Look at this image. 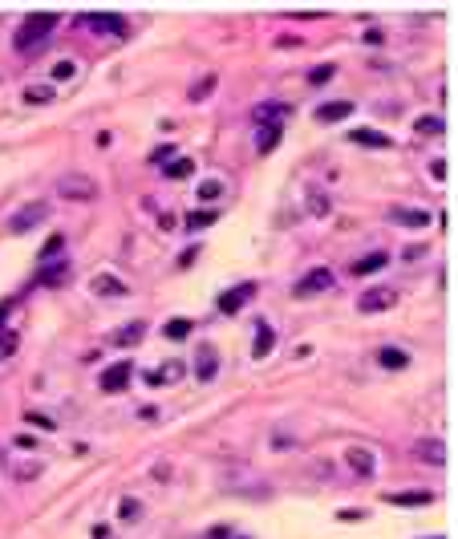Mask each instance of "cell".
<instances>
[{"mask_svg":"<svg viewBox=\"0 0 458 539\" xmlns=\"http://www.w3.org/2000/svg\"><path fill=\"white\" fill-rule=\"evenodd\" d=\"M57 29V12H37V16H29L25 25H21V33L12 37V45L21 49V53H29V49L45 45V37Z\"/></svg>","mask_w":458,"mask_h":539,"instance_id":"cell-1","label":"cell"},{"mask_svg":"<svg viewBox=\"0 0 458 539\" xmlns=\"http://www.w3.org/2000/svg\"><path fill=\"white\" fill-rule=\"evenodd\" d=\"M57 191H61L65 199L86 203V199H93V195H97V182H93L90 175H82V171H69V175H61V179H57Z\"/></svg>","mask_w":458,"mask_h":539,"instance_id":"cell-2","label":"cell"},{"mask_svg":"<svg viewBox=\"0 0 458 539\" xmlns=\"http://www.w3.org/2000/svg\"><path fill=\"white\" fill-rule=\"evenodd\" d=\"M45 215H49V203H41V199H37V203H25V207L8 219V231H12V235H25V231H33V227L41 224Z\"/></svg>","mask_w":458,"mask_h":539,"instance_id":"cell-3","label":"cell"},{"mask_svg":"<svg viewBox=\"0 0 458 539\" xmlns=\"http://www.w3.org/2000/svg\"><path fill=\"white\" fill-rule=\"evenodd\" d=\"M398 304V292L394 288H369L357 296V313H385V309H394Z\"/></svg>","mask_w":458,"mask_h":539,"instance_id":"cell-4","label":"cell"},{"mask_svg":"<svg viewBox=\"0 0 458 539\" xmlns=\"http://www.w3.org/2000/svg\"><path fill=\"white\" fill-rule=\"evenodd\" d=\"M130 377H134V365H130V357L114 361V365L101 373V390H106V394H118V390H126V385H130Z\"/></svg>","mask_w":458,"mask_h":539,"instance_id":"cell-5","label":"cell"},{"mask_svg":"<svg viewBox=\"0 0 458 539\" xmlns=\"http://www.w3.org/2000/svg\"><path fill=\"white\" fill-rule=\"evenodd\" d=\"M86 25H90L93 33H106V37H126L130 29H126V21L118 16V12H90L86 16Z\"/></svg>","mask_w":458,"mask_h":539,"instance_id":"cell-6","label":"cell"},{"mask_svg":"<svg viewBox=\"0 0 458 539\" xmlns=\"http://www.w3.org/2000/svg\"><path fill=\"white\" fill-rule=\"evenodd\" d=\"M345 462H349V470H353L357 479H373V475H377V454L369 446H353L345 454Z\"/></svg>","mask_w":458,"mask_h":539,"instance_id":"cell-7","label":"cell"},{"mask_svg":"<svg viewBox=\"0 0 458 539\" xmlns=\"http://www.w3.org/2000/svg\"><path fill=\"white\" fill-rule=\"evenodd\" d=\"M183 377H186V365L179 357L162 361L158 369H150V373H146V381H150V385H175V381H183Z\"/></svg>","mask_w":458,"mask_h":539,"instance_id":"cell-8","label":"cell"},{"mask_svg":"<svg viewBox=\"0 0 458 539\" xmlns=\"http://www.w3.org/2000/svg\"><path fill=\"white\" fill-rule=\"evenodd\" d=\"M65 280H69V260H45L41 272L33 276V284H41V288H57Z\"/></svg>","mask_w":458,"mask_h":539,"instance_id":"cell-9","label":"cell"},{"mask_svg":"<svg viewBox=\"0 0 458 539\" xmlns=\"http://www.w3.org/2000/svg\"><path fill=\"white\" fill-rule=\"evenodd\" d=\"M324 288H333V272H328V268H313L300 284H296V296H317V292H324Z\"/></svg>","mask_w":458,"mask_h":539,"instance_id":"cell-10","label":"cell"},{"mask_svg":"<svg viewBox=\"0 0 458 539\" xmlns=\"http://www.w3.org/2000/svg\"><path fill=\"white\" fill-rule=\"evenodd\" d=\"M252 296H256V284L248 280V284H239V288H231V292H224V296H219V313H239Z\"/></svg>","mask_w":458,"mask_h":539,"instance_id":"cell-11","label":"cell"},{"mask_svg":"<svg viewBox=\"0 0 458 539\" xmlns=\"http://www.w3.org/2000/svg\"><path fill=\"white\" fill-rule=\"evenodd\" d=\"M288 114H292L288 101H264V106H256V122H260V126H280Z\"/></svg>","mask_w":458,"mask_h":539,"instance_id":"cell-12","label":"cell"},{"mask_svg":"<svg viewBox=\"0 0 458 539\" xmlns=\"http://www.w3.org/2000/svg\"><path fill=\"white\" fill-rule=\"evenodd\" d=\"M349 142H357V146H369V150H389L394 142L389 134H381V130H369V126H357V130H349Z\"/></svg>","mask_w":458,"mask_h":539,"instance_id":"cell-13","label":"cell"},{"mask_svg":"<svg viewBox=\"0 0 458 539\" xmlns=\"http://www.w3.org/2000/svg\"><path fill=\"white\" fill-rule=\"evenodd\" d=\"M90 288L97 292V296H126V292H130V288H126V284H122L118 276H110V272H97Z\"/></svg>","mask_w":458,"mask_h":539,"instance_id":"cell-14","label":"cell"},{"mask_svg":"<svg viewBox=\"0 0 458 539\" xmlns=\"http://www.w3.org/2000/svg\"><path fill=\"white\" fill-rule=\"evenodd\" d=\"M272 345H276L272 324H268V320H260V328H256V341H252V357H256V361H264L268 353H272Z\"/></svg>","mask_w":458,"mask_h":539,"instance_id":"cell-15","label":"cell"},{"mask_svg":"<svg viewBox=\"0 0 458 539\" xmlns=\"http://www.w3.org/2000/svg\"><path fill=\"white\" fill-rule=\"evenodd\" d=\"M349 114H353V101H328V106L317 110V122H324V126L328 122H345Z\"/></svg>","mask_w":458,"mask_h":539,"instance_id":"cell-16","label":"cell"},{"mask_svg":"<svg viewBox=\"0 0 458 539\" xmlns=\"http://www.w3.org/2000/svg\"><path fill=\"white\" fill-rule=\"evenodd\" d=\"M389 219H394V224H402V227H426V224H430V215H426V211H418V207H394V211H389Z\"/></svg>","mask_w":458,"mask_h":539,"instance_id":"cell-17","label":"cell"},{"mask_svg":"<svg viewBox=\"0 0 458 539\" xmlns=\"http://www.w3.org/2000/svg\"><path fill=\"white\" fill-rule=\"evenodd\" d=\"M385 264H389L385 252H369L365 260H353V276H373V272H381Z\"/></svg>","mask_w":458,"mask_h":539,"instance_id":"cell-18","label":"cell"},{"mask_svg":"<svg viewBox=\"0 0 458 539\" xmlns=\"http://www.w3.org/2000/svg\"><path fill=\"white\" fill-rule=\"evenodd\" d=\"M142 337H146V320H130L126 328H118V333H114V345H122V349H126V345H138Z\"/></svg>","mask_w":458,"mask_h":539,"instance_id":"cell-19","label":"cell"},{"mask_svg":"<svg viewBox=\"0 0 458 539\" xmlns=\"http://www.w3.org/2000/svg\"><path fill=\"white\" fill-rule=\"evenodd\" d=\"M418 458H426L430 466H442L446 462V446L438 438H426V442H418Z\"/></svg>","mask_w":458,"mask_h":539,"instance_id":"cell-20","label":"cell"},{"mask_svg":"<svg viewBox=\"0 0 458 539\" xmlns=\"http://www.w3.org/2000/svg\"><path fill=\"white\" fill-rule=\"evenodd\" d=\"M377 365H385V369H406V365H410V353L398 349V345H385V349L377 353Z\"/></svg>","mask_w":458,"mask_h":539,"instance_id":"cell-21","label":"cell"},{"mask_svg":"<svg viewBox=\"0 0 458 539\" xmlns=\"http://www.w3.org/2000/svg\"><path fill=\"white\" fill-rule=\"evenodd\" d=\"M215 369H219L215 349H211V345H203V349H199V369H195V373H199V381H211V377H215Z\"/></svg>","mask_w":458,"mask_h":539,"instance_id":"cell-22","label":"cell"},{"mask_svg":"<svg viewBox=\"0 0 458 539\" xmlns=\"http://www.w3.org/2000/svg\"><path fill=\"white\" fill-rule=\"evenodd\" d=\"M413 130L426 134V138H438V134H446V122H442L438 114H422V118L413 122Z\"/></svg>","mask_w":458,"mask_h":539,"instance_id":"cell-23","label":"cell"},{"mask_svg":"<svg viewBox=\"0 0 458 539\" xmlns=\"http://www.w3.org/2000/svg\"><path fill=\"white\" fill-rule=\"evenodd\" d=\"M162 175H167V179H186V175H195V158H183V154L171 158V163L162 167Z\"/></svg>","mask_w":458,"mask_h":539,"instance_id":"cell-24","label":"cell"},{"mask_svg":"<svg viewBox=\"0 0 458 539\" xmlns=\"http://www.w3.org/2000/svg\"><path fill=\"white\" fill-rule=\"evenodd\" d=\"M280 130H284V126H260V134H256V150H260V154L276 150V146H280Z\"/></svg>","mask_w":458,"mask_h":539,"instance_id":"cell-25","label":"cell"},{"mask_svg":"<svg viewBox=\"0 0 458 539\" xmlns=\"http://www.w3.org/2000/svg\"><path fill=\"white\" fill-rule=\"evenodd\" d=\"M219 219V211H191L183 224H186V231H203V227H211Z\"/></svg>","mask_w":458,"mask_h":539,"instance_id":"cell-26","label":"cell"},{"mask_svg":"<svg viewBox=\"0 0 458 539\" xmlns=\"http://www.w3.org/2000/svg\"><path fill=\"white\" fill-rule=\"evenodd\" d=\"M385 503H398V507H426L430 494L426 491H410V494H385Z\"/></svg>","mask_w":458,"mask_h":539,"instance_id":"cell-27","label":"cell"},{"mask_svg":"<svg viewBox=\"0 0 458 539\" xmlns=\"http://www.w3.org/2000/svg\"><path fill=\"white\" fill-rule=\"evenodd\" d=\"M333 211V203H328V195H321V191H309V215H317V219H324Z\"/></svg>","mask_w":458,"mask_h":539,"instance_id":"cell-28","label":"cell"},{"mask_svg":"<svg viewBox=\"0 0 458 539\" xmlns=\"http://www.w3.org/2000/svg\"><path fill=\"white\" fill-rule=\"evenodd\" d=\"M203 203H215V199H224V182L219 179H207V182H199V191H195Z\"/></svg>","mask_w":458,"mask_h":539,"instance_id":"cell-29","label":"cell"},{"mask_svg":"<svg viewBox=\"0 0 458 539\" xmlns=\"http://www.w3.org/2000/svg\"><path fill=\"white\" fill-rule=\"evenodd\" d=\"M25 101H29V106H49V101H53V86H29V90H25Z\"/></svg>","mask_w":458,"mask_h":539,"instance_id":"cell-30","label":"cell"},{"mask_svg":"<svg viewBox=\"0 0 458 539\" xmlns=\"http://www.w3.org/2000/svg\"><path fill=\"white\" fill-rule=\"evenodd\" d=\"M73 77H77V61H69V57H65V61H57V65H53V82H73Z\"/></svg>","mask_w":458,"mask_h":539,"instance_id":"cell-31","label":"cell"},{"mask_svg":"<svg viewBox=\"0 0 458 539\" xmlns=\"http://www.w3.org/2000/svg\"><path fill=\"white\" fill-rule=\"evenodd\" d=\"M167 337H171V341H183V337H191V320H186V316H175V320L167 324Z\"/></svg>","mask_w":458,"mask_h":539,"instance_id":"cell-32","label":"cell"},{"mask_svg":"<svg viewBox=\"0 0 458 539\" xmlns=\"http://www.w3.org/2000/svg\"><path fill=\"white\" fill-rule=\"evenodd\" d=\"M118 515H122V523H138V515H142V503H138V499H122Z\"/></svg>","mask_w":458,"mask_h":539,"instance_id":"cell-33","label":"cell"},{"mask_svg":"<svg viewBox=\"0 0 458 539\" xmlns=\"http://www.w3.org/2000/svg\"><path fill=\"white\" fill-rule=\"evenodd\" d=\"M211 90H215V77L207 73V77H203V82H199V86L191 90V101H207V93H211Z\"/></svg>","mask_w":458,"mask_h":539,"instance_id":"cell-34","label":"cell"},{"mask_svg":"<svg viewBox=\"0 0 458 539\" xmlns=\"http://www.w3.org/2000/svg\"><path fill=\"white\" fill-rule=\"evenodd\" d=\"M25 422H29V426H37V430H57V422H53V418H45V414H29V418H25Z\"/></svg>","mask_w":458,"mask_h":539,"instance_id":"cell-35","label":"cell"},{"mask_svg":"<svg viewBox=\"0 0 458 539\" xmlns=\"http://www.w3.org/2000/svg\"><path fill=\"white\" fill-rule=\"evenodd\" d=\"M61 243H65L61 235H49V239H45V248H41V264H45V260H53V256H57V248H61Z\"/></svg>","mask_w":458,"mask_h":539,"instance_id":"cell-36","label":"cell"},{"mask_svg":"<svg viewBox=\"0 0 458 539\" xmlns=\"http://www.w3.org/2000/svg\"><path fill=\"white\" fill-rule=\"evenodd\" d=\"M12 353H16V333H4V337H0V361L12 357Z\"/></svg>","mask_w":458,"mask_h":539,"instance_id":"cell-37","label":"cell"},{"mask_svg":"<svg viewBox=\"0 0 458 539\" xmlns=\"http://www.w3.org/2000/svg\"><path fill=\"white\" fill-rule=\"evenodd\" d=\"M328 77H333V65H317V69L309 73V82H313V86H321V82H328Z\"/></svg>","mask_w":458,"mask_h":539,"instance_id":"cell-38","label":"cell"},{"mask_svg":"<svg viewBox=\"0 0 458 539\" xmlns=\"http://www.w3.org/2000/svg\"><path fill=\"white\" fill-rule=\"evenodd\" d=\"M167 158H175V146H158V150L150 154V163H158V167H167Z\"/></svg>","mask_w":458,"mask_h":539,"instance_id":"cell-39","label":"cell"},{"mask_svg":"<svg viewBox=\"0 0 458 539\" xmlns=\"http://www.w3.org/2000/svg\"><path fill=\"white\" fill-rule=\"evenodd\" d=\"M430 175H434L438 182L446 179V158H434V163H430Z\"/></svg>","mask_w":458,"mask_h":539,"instance_id":"cell-40","label":"cell"},{"mask_svg":"<svg viewBox=\"0 0 458 539\" xmlns=\"http://www.w3.org/2000/svg\"><path fill=\"white\" fill-rule=\"evenodd\" d=\"M195 260H199V248H186L183 256H179V268H191Z\"/></svg>","mask_w":458,"mask_h":539,"instance_id":"cell-41","label":"cell"},{"mask_svg":"<svg viewBox=\"0 0 458 539\" xmlns=\"http://www.w3.org/2000/svg\"><path fill=\"white\" fill-rule=\"evenodd\" d=\"M16 300H0V324H4V316H8V309H12Z\"/></svg>","mask_w":458,"mask_h":539,"instance_id":"cell-42","label":"cell"},{"mask_svg":"<svg viewBox=\"0 0 458 539\" xmlns=\"http://www.w3.org/2000/svg\"><path fill=\"white\" fill-rule=\"evenodd\" d=\"M430 539H442V536H430Z\"/></svg>","mask_w":458,"mask_h":539,"instance_id":"cell-43","label":"cell"}]
</instances>
